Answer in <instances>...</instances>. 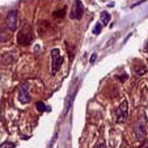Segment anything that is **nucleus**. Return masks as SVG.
Returning <instances> with one entry per match:
<instances>
[{"mask_svg": "<svg viewBox=\"0 0 148 148\" xmlns=\"http://www.w3.org/2000/svg\"><path fill=\"white\" fill-rule=\"evenodd\" d=\"M109 21H110L109 12H102V13H101V25H108Z\"/></svg>", "mask_w": 148, "mask_h": 148, "instance_id": "obj_9", "label": "nucleus"}, {"mask_svg": "<svg viewBox=\"0 0 148 148\" xmlns=\"http://www.w3.org/2000/svg\"><path fill=\"white\" fill-rule=\"evenodd\" d=\"M37 109H38L39 112H45V110H46L45 102H42V101H38V102H37Z\"/></svg>", "mask_w": 148, "mask_h": 148, "instance_id": "obj_12", "label": "nucleus"}, {"mask_svg": "<svg viewBox=\"0 0 148 148\" xmlns=\"http://www.w3.org/2000/svg\"><path fill=\"white\" fill-rule=\"evenodd\" d=\"M97 148H106V145L103 144V143H101V144H98V145H97Z\"/></svg>", "mask_w": 148, "mask_h": 148, "instance_id": "obj_16", "label": "nucleus"}, {"mask_svg": "<svg viewBox=\"0 0 148 148\" xmlns=\"http://www.w3.org/2000/svg\"><path fill=\"white\" fill-rule=\"evenodd\" d=\"M101 29H102V25L101 24H96V26H95V29H93V33L97 36V34H100L101 33Z\"/></svg>", "mask_w": 148, "mask_h": 148, "instance_id": "obj_13", "label": "nucleus"}, {"mask_svg": "<svg viewBox=\"0 0 148 148\" xmlns=\"http://www.w3.org/2000/svg\"><path fill=\"white\" fill-rule=\"evenodd\" d=\"M144 51H148V43H145V46H144Z\"/></svg>", "mask_w": 148, "mask_h": 148, "instance_id": "obj_17", "label": "nucleus"}, {"mask_svg": "<svg viewBox=\"0 0 148 148\" xmlns=\"http://www.w3.org/2000/svg\"><path fill=\"white\" fill-rule=\"evenodd\" d=\"M84 11H85V8H84L81 0H75V3H73V5H72V9H71L70 17L72 20H80L84 14Z\"/></svg>", "mask_w": 148, "mask_h": 148, "instance_id": "obj_3", "label": "nucleus"}, {"mask_svg": "<svg viewBox=\"0 0 148 148\" xmlns=\"http://www.w3.org/2000/svg\"><path fill=\"white\" fill-rule=\"evenodd\" d=\"M127 114H129V102L125 100L117 108V122H125L127 119Z\"/></svg>", "mask_w": 148, "mask_h": 148, "instance_id": "obj_4", "label": "nucleus"}, {"mask_svg": "<svg viewBox=\"0 0 148 148\" xmlns=\"http://www.w3.org/2000/svg\"><path fill=\"white\" fill-rule=\"evenodd\" d=\"M66 14V7H63L62 9H58L56 12H54V16L58 17V18H60V17H64Z\"/></svg>", "mask_w": 148, "mask_h": 148, "instance_id": "obj_11", "label": "nucleus"}, {"mask_svg": "<svg viewBox=\"0 0 148 148\" xmlns=\"http://www.w3.org/2000/svg\"><path fill=\"white\" fill-rule=\"evenodd\" d=\"M134 71H135V75H138V76H142V75H144L145 72H147V67H134Z\"/></svg>", "mask_w": 148, "mask_h": 148, "instance_id": "obj_10", "label": "nucleus"}, {"mask_svg": "<svg viewBox=\"0 0 148 148\" xmlns=\"http://www.w3.org/2000/svg\"><path fill=\"white\" fill-rule=\"evenodd\" d=\"M145 132H147V122H145V119L143 118V119L139 121V123H138V126H136V139L139 140V142L145 138Z\"/></svg>", "mask_w": 148, "mask_h": 148, "instance_id": "obj_7", "label": "nucleus"}, {"mask_svg": "<svg viewBox=\"0 0 148 148\" xmlns=\"http://www.w3.org/2000/svg\"><path fill=\"white\" fill-rule=\"evenodd\" d=\"M14 54H11V53H4L3 55H0V63L1 64H9L12 62L14 60Z\"/></svg>", "mask_w": 148, "mask_h": 148, "instance_id": "obj_8", "label": "nucleus"}, {"mask_svg": "<svg viewBox=\"0 0 148 148\" xmlns=\"http://www.w3.org/2000/svg\"><path fill=\"white\" fill-rule=\"evenodd\" d=\"M32 41H33L32 28L28 25V24H25L24 28L21 29V32L17 34V43L21 45V46H28V45H30L32 43Z\"/></svg>", "mask_w": 148, "mask_h": 148, "instance_id": "obj_1", "label": "nucleus"}, {"mask_svg": "<svg viewBox=\"0 0 148 148\" xmlns=\"http://www.w3.org/2000/svg\"><path fill=\"white\" fill-rule=\"evenodd\" d=\"M7 26L11 32H14L17 29V11L16 9H12L7 13V18H5Z\"/></svg>", "mask_w": 148, "mask_h": 148, "instance_id": "obj_5", "label": "nucleus"}, {"mask_svg": "<svg viewBox=\"0 0 148 148\" xmlns=\"http://www.w3.org/2000/svg\"><path fill=\"white\" fill-rule=\"evenodd\" d=\"M18 100L21 103H29L32 100L30 97V93H29V84L28 83H24L20 88V93H18Z\"/></svg>", "mask_w": 148, "mask_h": 148, "instance_id": "obj_6", "label": "nucleus"}, {"mask_svg": "<svg viewBox=\"0 0 148 148\" xmlns=\"http://www.w3.org/2000/svg\"><path fill=\"white\" fill-rule=\"evenodd\" d=\"M13 147H14V144L13 143H9V142H5L1 144V148H13Z\"/></svg>", "mask_w": 148, "mask_h": 148, "instance_id": "obj_14", "label": "nucleus"}, {"mask_svg": "<svg viewBox=\"0 0 148 148\" xmlns=\"http://www.w3.org/2000/svg\"><path fill=\"white\" fill-rule=\"evenodd\" d=\"M96 59H97V54H93V55L90 56V63H95Z\"/></svg>", "mask_w": 148, "mask_h": 148, "instance_id": "obj_15", "label": "nucleus"}, {"mask_svg": "<svg viewBox=\"0 0 148 148\" xmlns=\"http://www.w3.org/2000/svg\"><path fill=\"white\" fill-rule=\"evenodd\" d=\"M62 64H63V58L60 55V51L58 49H53L51 50V73L55 75L60 70Z\"/></svg>", "mask_w": 148, "mask_h": 148, "instance_id": "obj_2", "label": "nucleus"}]
</instances>
